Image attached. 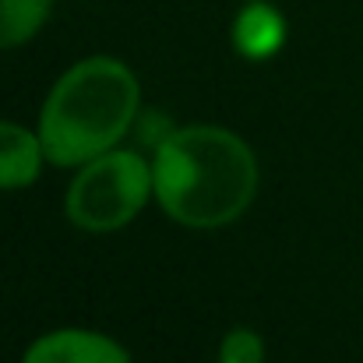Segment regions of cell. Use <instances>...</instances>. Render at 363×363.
Instances as JSON below:
<instances>
[{
	"label": "cell",
	"instance_id": "2",
	"mask_svg": "<svg viewBox=\"0 0 363 363\" xmlns=\"http://www.w3.org/2000/svg\"><path fill=\"white\" fill-rule=\"evenodd\" d=\"M141 85L117 57H85L67 67L39 113V141L50 166L78 169L117 148L138 117Z\"/></svg>",
	"mask_w": 363,
	"mask_h": 363
},
{
	"label": "cell",
	"instance_id": "6",
	"mask_svg": "<svg viewBox=\"0 0 363 363\" xmlns=\"http://www.w3.org/2000/svg\"><path fill=\"white\" fill-rule=\"evenodd\" d=\"M233 39H237L240 53L254 57V60L272 57L282 46V39H286V21H282V14L272 4L254 0V4H247L240 11V18L233 25Z\"/></svg>",
	"mask_w": 363,
	"mask_h": 363
},
{
	"label": "cell",
	"instance_id": "1",
	"mask_svg": "<svg viewBox=\"0 0 363 363\" xmlns=\"http://www.w3.org/2000/svg\"><path fill=\"white\" fill-rule=\"evenodd\" d=\"M257 177L254 148L219 123L177 127L152 155L155 201L187 230L237 223L257 194Z\"/></svg>",
	"mask_w": 363,
	"mask_h": 363
},
{
	"label": "cell",
	"instance_id": "7",
	"mask_svg": "<svg viewBox=\"0 0 363 363\" xmlns=\"http://www.w3.org/2000/svg\"><path fill=\"white\" fill-rule=\"evenodd\" d=\"M53 0H0V50L25 46L50 18Z\"/></svg>",
	"mask_w": 363,
	"mask_h": 363
},
{
	"label": "cell",
	"instance_id": "8",
	"mask_svg": "<svg viewBox=\"0 0 363 363\" xmlns=\"http://www.w3.org/2000/svg\"><path fill=\"white\" fill-rule=\"evenodd\" d=\"M219 363H264V342L254 328H233L219 342Z\"/></svg>",
	"mask_w": 363,
	"mask_h": 363
},
{
	"label": "cell",
	"instance_id": "3",
	"mask_svg": "<svg viewBox=\"0 0 363 363\" xmlns=\"http://www.w3.org/2000/svg\"><path fill=\"white\" fill-rule=\"evenodd\" d=\"M148 198H155L152 162L117 145L78 166L64 198V212L85 233H113L141 216Z\"/></svg>",
	"mask_w": 363,
	"mask_h": 363
},
{
	"label": "cell",
	"instance_id": "5",
	"mask_svg": "<svg viewBox=\"0 0 363 363\" xmlns=\"http://www.w3.org/2000/svg\"><path fill=\"white\" fill-rule=\"evenodd\" d=\"M43 166H46V152L39 130H28L25 123L14 121H0V191L32 187Z\"/></svg>",
	"mask_w": 363,
	"mask_h": 363
},
{
	"label": "cell",
	"instance_id": "4",
	"mask_svg": "<svg viewBox=\"0 0 363 363\" xmlns=\"http://www.w3.org/2000/svg\"><path fill=\"white\" fill-rule=\"evenodd\" d=\"M21 363H130V353L117 339L92 328H57L39 335Z\"/></svg>",
	"mask_w": 363,
	"mask_h": 363
}]
</instances>
